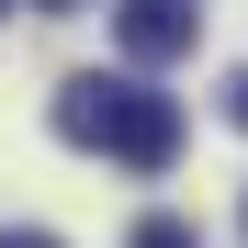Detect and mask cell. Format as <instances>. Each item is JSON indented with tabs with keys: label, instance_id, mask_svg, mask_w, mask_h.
I'll return each instance as SVG.
<instances>
[{
	"label": "cell",
	"instance_id": "1",
	"mask_svg": "<svg viewBox=\"0 0 248 248\" xmlns=\"http://www.w3.org/2000/svg\"><path fill=\"white\" fill-rule=\"evenodd\" d=\"M57 136L124 158V170H170V158H181V102L147 91V79H102V68H91V79L57 91Z\"/></svg>",
	"mask_w": 248,
	"mask_h": 248
},
{
	"label": "cell",
	"instance_id": "2",
	"mask_svg": "<svg viewBox=\"0 0 248 248\" xmlns=\"http://www.w3.org/2000/svg\"><path fill=\"white\" fill-rule=\"evenodd\" d=\"M113 46L136 68H170L203 46V0H113Z\"/></svg>",
	"mask_w": 248,
	"mask_h": 248
},
{
	"label": "cell",
	"instance_id": "3",
	"mask_svg": "<svg viewBox=\"0 0 248 248\" xmlns=\"http://www.w3.org/2000/svg\"><path fill=\"white\" fill-rule=\"evenodd\" d=\"M124 248H203V237H192V215H147V226L124 237Z\"/></svg>",
	"mask_w": 248,
	"mask_h": 248
},
{
	"label": "cell",
	"instance_id": "4",
	"mask_svg": "<svg viewBox=\"0 0 248 248\" xmlns=\"http://www.w3.org/2000/svg\"><path fill=\"white\" fill-rule=\"evenodd\" d=\"M226 124H237V136H248V68L226 79Z\"/></svg>",
	"mask_w": 248,
	"mask_h": 248
},
{
	"label": "cell",
	"instance_id": "5",
	"mask_svg": "<svg viewBox=\"0 0 248 248\" xmlns=\"http://www.w3.org/2000/svg\"><path fill=\"white\" fill-rule=\"evenodd\" d=\"M0 248H57V237L46 226H0Z\"/></svg>",
	"mask_w": 248,
	"mask_h": 248
},
{
	"label": "cell",
	"instance_id": "6",
	"mask_svg": "<svg viewBox=\"0 0 248 248\" xmlns=\"http://www.w3.org/2000/svg\"><path fill=\"white\" fill-rule=\"evenodd\" d=\"M34 12H79V0H34Z\"/></svg>",
	"mask_w": 248,
	"mask_h": 248
}]
</instances>
